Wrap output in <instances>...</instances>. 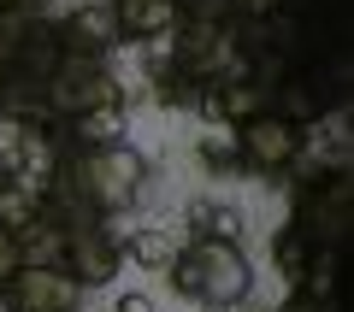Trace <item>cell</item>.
I'll return each mask as SVG.
<instances>
[{
    "instance_id": "2e32d148",
    "label": "cell",
    "mask_w": 354,
    "mask_h": 312,
    "mask_svg": "<svg viewBox=\"0 0 354 312\" xmlns=\"http://www.w3.org/2000/svg\"><path fill=\"white\" fill-rule=\"evenodd\" d=\"M24 265V253H18V230H0V283Z\"/></svg>"
},
{
    "instance_id": "7a4b0ae2",
    "label": "cell",
    "mask_w": 354,
    "mask_h": 312,
    "mask_svg": "<svg viewBox=\"0 0 354 312\" xmlns=\"http://www.w3.org/2000/svg\"><path fill=\"white\" fill-rule=\"evenodd\" d=\"M65 183L83 195V206L95 218H118L136 206L142 195V177H148V159H142L130 142H113V148H88V153H71L59 165Z\"/></svg>"
},
{
    "instance_id": "7c38bea8",
    "label": "cell",
    "mask_w": 354,
    "mask_h": 312,
    "mask_svg": "<svg viewBox=\"0 0 354 312\" xmlns=\"http://www.w3.org/2000/svg\"><path fill=\"white\" fill-rule=\"evenodd\" d=\"M195 153H201L207 171H242V153H236V136H230V130H207Z\"/></svg>"
},
{
    "instance_id": "9c48e42d",
    "label": "cell",
    "mask_w": 354,
    "mask_h": 312,
    "mask_svg": "<svg viewBox=\"0 0 354 312\" xmlns=\"http://www.w3.org/2000/svg\"><path fill=\"white\" fill-rule=\"evenodd\" d=\"M65 136H71V153L113 148V142H124V106H95V113L71 118V124H65Z\"/></svg>"
},
{
    "instance_id": "4fadbf2b",
    "label": "cell",
    "mask_w": 354,
    "mask_h": 312,
    "mask_svg": "<svg viewBox=\"0 0 354 312\" xmlns=\"http://www.w3.org/2000/svg\"><path fill=\"white\" fill-rule=\"evenodd\" d=\"M36 224V195L18 183H0V230H24Z\"/></svg>"
},
{
    "instance_id": "52a82bcc",
    "label": "cell",
    "mask_w": 354,
    "mask_h": 312,
    "mask_svg": "<svg viewBox=\"0 0 354 312\" xmlns=\"http://www.w3.org/2000/svg\"><path fill=\"white\" fill-rule=\"evenodd\" d=\"M106 12H113L118 41H136V48L177 30V0H106Z\"/></svg>"
},
{
    "instance_id": "30bf717a",
    "label": "cell",
    "mask_w": 354,
    "mask_h": 312,
    "mask_svg": "<svg viewBox=\"0 0 354 312\" xmlns=\"http://www.w3.org/2000/svg\"><path fill=\"white\" fill-rule=\"evenodd\" d=\"M177 248H183V242H177L165 224H142V230H130V236L118 242V253H130V260L148 265V271H165V265L177 260Z\"/></svg>"
},
{
    "instance_id": "e0dca14e",
    "label": "cell",
    "mask_w": 354,
    "mask_h": 312,
    "mask_svg": "<svg viewBox=\"0 0 354 312\" xmlns=\"http://www.w3.org/2000/svg\"><path fill=\"white\" fill-rule=\"evenodd\" d=\"M113 312H153V300H148V295H118Z\"/></svg>"
},
{
    "instance_id": "3957f363",
    "label": "cell",
    "mask_w": 354,
    "mask_h": 312,
    "mask_svg": "<svg viewBox=\"0 0 354 312\" xmlns=\"http://www.w3.org/2000/svg\"><path fill=\"white\" fill-rule=\"evenodd\" d=\"M41 106H48V118L71 124V118L95 113V106H124V83L113 77V65H106V59L65 48L59 65L48 71V83H41Z\"/></svg>"
},
{
    "instance_id": "ba28073f",
    "label": "cell",
    "mask_w": 354,
    "mask_h": 312,
    "mask_svg": "<svg viewBox=\"0 0 354 312\" xmlns=\"http://www.w3.org/2000/svg\"><path fill=\"white\" fill-rule=\"evenodd\" d=\"M59 41L71 53H95V59H106V53L118 48V30H113V12L106 6H88V0H77L71 18L59 24Z\"/></svg>"
},
{
    "instance_id": "277c9868",
    "label": "cell",
    "mask_w": 354,
    "mask_h": 312,
    "mask_svg": "<svg viewBox=\"0 0 354 312\" xmlns=\"http://www.w3.org/2000/svg\"><path fill=\"white\" fill-rule=\"evenodd\" d=\"M236 136V153H242V171L248 177H290L295 171V159L307 153V130H295V124H283V118H254V124H242V130H230Z\"/></svg>"
},
{
    "instance_id": "6da1fadb",
    "label": "cell",
    "mask_w": 354,
    "mask_h": 312,
    "mask_svg": "<svg viewBox=\"0 0 354 312\" xmlns=\"http://www.w3.org/2000/svg\"><path fill=\"white\" fill-rule=\"evenodd\" d=\"M165 277H171V289L183 300H195V306H207V312L236 306V300H248V289H254L248 253H242L236 242H183L177 260L165 265Z\"/></svg>"
},
{
    "instance_id": "5b68a950",
    "label": "cell",
    "mask_w": 354,
    "mask_h": 312,
    "mask_svg": "<svg viewBox=\"0 0 354 312\" xmlns=\"http://www.w3.org/2000/svg\"><path fill=\"white\" fill-rule=\"evenodd\" d=\"M0 312H83V283L59 265H18L0 283Z\"/></svg>"
},
{
    "instance_id": "d6986e66",
    "label": "cell",
    "mask_w": 354,
    "mask_h": 312,
    "mask_svg": "<svg viewBox=\"0 0 354 312\" xmlns=\"http://www.w3.org/2000/svg\"><path fill=\"white\" fill-rule=\"evenodd\" d=\"M0 71H6V65H0Z\"/></svg>"
},
{
    "instance_id": "8992f818",
    "label": "cell",
    "mask_w": 354,
    "mask_h": 312,
    "mask_svg": "<svg viewBox=\"0 0 354 312\" xmlns=\"http://www.w3.org/2000/svg\"><path fill=\"white\" fill-rule=\"evenodd\" d=\"M124 253H118V236L106 224H83V230H65L59 242V271H71L83 289H101L118 277Z\"/></svg>"
},
{
    "instance_id": "ac0fdd59",
    "label": "cell",
    "mask_w": 354,
    "mask_h": 312,
    "mask_svg": "<svg viewBox=\"0 0 354 312\" xmlns=\"http://www.w3.org/2000/svg\"><path fill=\"white\" fill-rule=\"evenodd\" d=\"M18 6H24V0H0V18H6V12H18Z\"/></svg>"
},
{
    "instance_id": "8fae6325",
    "label": "cell",
    "mask_w": 354,
    "mask_h": 312,
    "mask_svg": "<svg viewBox=\"0 0 354 312\" xmlns=\"http://www.w3.org/2000/svg\"><path fill=\"white\" fill-rule=\"evenodd\" d=\"M307 260H313V242H307L295 224H283L278 236H272V265H278V277H283V283H295V277L307 271Z\"/></svg>"
},
{
    "instance_id": "5bb4252c",
    "label": "cell",
    "mask_w": 354,
    "mask_h": 312,
    "mask_svg": "<svg viewBox=\"0 0 354 312\" xmlns=\"http://www.w3.org/2000/svg\"><path fill=\"white\" fill-rule=\"evenodd\" d=\"M207 242H236L242 248V213L236 206H218V200L207 206Z\"/></svg>"
},
{
    "instance_id": "9a60e30c",
    "label": "cell",
    "mask_w": 354,
    "mask_h": 312,
    "mask_svg": "<svg viewBox=\"0 0 354 312\" xmlns=\"http://www.w3.org/2000/svg\"><path fill=\"white\" fill-rule=\"evenodd\" d=\"M272 12H283V0H230V18L236 24H266Z\"/></svg>"
}]
</instances>
